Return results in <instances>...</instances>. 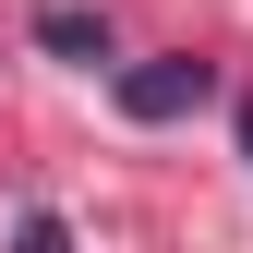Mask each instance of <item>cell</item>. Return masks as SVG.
<instances>
[{"label":"cell","instance_id":"cell-1","mask_svg":"<svg viewBox=\"0 0 253 253\" xmlns=\"http://www.w3.org/2000/svg\"><path fill=\"white\" fill-rule=\"evenodd\" d=\"M205 97H217V60H193V48L133 60V73H121V121H193Z\"/></svg>","mask_w":253,"mask_h":253},{"label":"cell","instance_id":"cell-2","mask_svg":"<svg viewBox=\"0 0 253 253\" xmlns=\"http://www.w3.org/2000/svg\"><path fill=\"white\" fill-rule=\"evenodd\" d=\"M37 48H60V60H84V73H97V60H109V12H84V0H48V12H37Z\"/></svg>","mask_w":253,"mask_h":253},{"label":"cell","instance_id":"cell-3","mask_svg":"<svg viewBox=\"0 0 253 253\" xmlns=\"http://www.w3.org/2000/svg\"><path fill=\"white\" fill-rule=\"evenodd\" d=\"M24 253H73V229H60V217L37 205V217H24Z\"/></svg>","mask_w":253,"mask_h":253},{"label":"cell","instance_id":"cell-4","mask_svg":"<svg viewBox=\"0 0 253 253\" xmlns=\"http://www.w3.org/2000/svg\"><path fill=\"white\" fill-rule=\"evenodd\" d=\"M241 157H253V97H241Z\"/></svg>","mask_w":253,"mask_h":253}]
</instances>
